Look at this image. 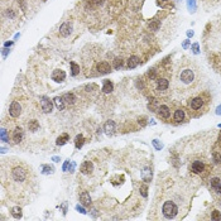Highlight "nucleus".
Instances as JSON below:
<instances>
[{
	"mask_svg": "<svg viewBox=\"0 0 221 221\" xmlns=\"http://www.w3.org/2000/svg\"><path fill=\"white\" fill-rule=\"evenodd\" d=\"M20 111H22V106H20V104L17 102V101H13L12 105H10V108H9V114H10V116L18 118L19 115H20Z\"/></svg>",
	"mask_w": 221,
	"mask_h": 221,
	"instance_id": "obj_4",
	"label": "nucleus"
},
{
	"mask_svg": "<svg viewBox=\"0 0 221 221\" xmlns=\"http://www.w3.org/2000/svg\"><path fill=\"white\" fill-rule=\"evenodd\" d=\"M28 128L30 131H37L38 128H39V123L37 120H30L29 124H28Z\"/></svg>",
	"mask_w": 221,
	"mask_h": 221,
	"instance_id": "obj_24",
	"label": "nucleus"
},
{
	"mask_svg": "<svg viewBox=\"0 0 221 221\" xmlns=\"http://www.w3.org/2000/svg\"><path fill=\"white\" fill-rule=\"evenodd\" d=\"M152 178V171L149 170V168H145L144 172H143V180L144 181H149Z\"/></svg>",
	"mask_w": 221,
	"mask_h": 221,
	"instance_id": "obj_27",
	"label": "nucleus"
},
{
	"mask_svg": "<svg viewBox=\"0 0 221 221\" xmlns=\"http://www.w3.org/2000/svg\"><path fill=\"white\" fill-rule=\"evenodd\" d=\"M97 72L100 73V75H106V73H109L111 71V66H110V63L106 62V61H102L100 63H97Z\"/></svg>",
	"mask_w": 221,
	"mask_h": 221,
	"instance_id": "obj_5",
	"label": "nucleus"
},
{
	"mask_svg": "<svg viewBox=\"0 0 221 221\" xmlns=\"http://www.w3.org/2000/svg\"><path fill=\"white\" fill-rule=\"evenodd\" d=\"M212 220H221V212L214 211L212 212Z\"/></svg>",
	"mask_w": 221,
	"mask_h": 221,
	"instance_id": "obj_32",
	"label": "nucleus"
},
{
	"mask_svg": "<svg viewBox=\"0 0 221 221\" xmlns=\"http://www.w3.org/2000/svg\"><path fill=\"white\" fill-rule=\"evenodd\" d=\"M77 210H78L80 212H82V214H86V212H85V210H83L82 207H80V206H77Z\"/></svg>",
	"mask_w": 221,
	"mask_h": 221,
	"instance_id": "obj_37",
	"label": "nucleus"
},
{
	"mask_svg": "<svg viewBox=\"0 0 221 221\" xmlns=\"http://www.w3.org/2000/svg\"><path fill=\"white\" fill-rule=\"evenodd\" d=\"M173 118H174V120L176 121H182L183 119H185V111L183 110H181V109H178V110H176L174 111V115H173Z\"/></svg>",
	"mask_w": 221,
	"mask_h": 221,
	"instance_id": "obj_21",
	"label": "nucleus"
},
{
	"mask_svg": "<svg viewBox=\"0 0 221 221\" xmlns=\"http://www.w3.org/2000/svg\"><path fill=\"white\" fill-rule=\"evenodd\" d=\"M53 102H55L56 108H57L58 110H63V108H65V102H63V99H62V97H55Z\"/></svg>",
	"mask_w": 221,
	"mask_h": 221,
	"instance_id": "obj_23",
	"label": "nucleus"
},
{
	"mask_svg": "<svg viewBox=\"0 0 221 221\" xmlns=\"http://www.w3.org/2000/svg\"><path fill=\"white\" fill-rule=\"evenodd\" d=\"M71 32H72V25H71L68 22L63 23V24L61 25V28H59V34H61L62 37H68V36L71 34Z\"/></svg>",
	"mask_w": 221,
	"mask_h": 221,
	"instance_id": "obj_9",
	"label": "nucleus"
},
{
	"mask_svg": "<svg viewBox=\"0 0 221 221\" xmlns=\"http://www.w3.org/2000/svg\"><path fill=\"white\" fill-rule=\"evenodd\" d=\"M80 171L83 173V174H90L92 171H93V164L92 162L90 161H86V162H83L80 167Z\"/></svg>",
	"mask_w": 221,
	"mask_h": 221,
	"instance_id": "obj_8",
	"label": "nucleus"
},
{
	"mask_svg": "<svg viewBox=\"0 0 221 221\" xmlns=\"http://www.w3.org/2000/svg\"><path fill=\"white\" fill-rule=\"evenodd\" d=\"M140 191H142V195H143V196L145 197V196H147V186H142Z\"/></svg>",
	"mask_w": 221,
	"mask_h": 221,
	"instance_id": "obj_36",
	"label": "nucleus"
},
{
	"mask_svg": "<svg viewBox=\"0 0 221 221\" xmlns=\"http://www.w3.org/2000/svg\"><path fill=\"white\" fill-rule=\"evenodd\" d=\"M83 143H85V138H83L82 134H78L76 138H75V145H76V148H77V149H81L82 145H83Z\"/></svg>",
	"mask_w": 221,
	"mask_h": 221,
	"instance_id": "obj_20",
	"label": "nucleus"
},
{
	"mask_svg": "<svg viewBox=\"0 0 221 221\" xmlns=\"http://www.w3.org/2000/svg\"><path fill=\"white\" fill-rule=\"evenodd\" d=\"M123 63H124V61H123L121 58L116 57V58L114 59V62H112V65H114V68H116V70L121 68V67H123Z\"/></svg>",
	"mask_w": 221,
	"mask_h": 221,
	"instance_id": "obj_26",
	"label": "nucleus"
},
{
	"mask_svg": "<svg viewBox=\"0 0 221 221\" xmlns=\"http://www.w3.org/2000/svg\"><path fill=\"white\" fill-rule=\"evenodd\" d=\"M104 2L105 0H90V4H92L95 6H100V5L104 4Z\"/></svg>",
	"mask_w": 221,
	"mask_h": 221,
	"instance_id": "obj_30",
	"label": "nucleus"
},
{
	"mask_svg": "<svg viewBox=\"0 0 221 221\" xmlns=\"http://www.w3.org/2000/svg\"><path fill=\"white\" fill-rule=\"evenodd\" d=\"M138 65H139V57H136V56L129 57V59H128V67L129 68H134Z\"/></svg>",
	"mask_w": 221,
	"mask_h": 221,
	"instance_id": "obj_19",
	"label": "nucleus"
},
{
	"mask_svg": "<svg viewBox=\"0 0 221 221\" xmlns=\"http://www.w3.org/2000/svg\"><path fill=\"white\" fill-rule=\"evenodd\" d=\"M211 186L214 187V188H216L217 189V187L220 186V183H221V181H220V178H217V177H215V178H211Z\"/></svg>",
	"mask_w": 221,
	"mask_h": 221,
	"instance_id": "obj_29",
	"label": "nucleus"
},
{
	"mask_svg": "<svg viewBox=\"0 0 221 221\" xmlns=\"http://www.w3.org/2000/svg\"><path fill=\"white\" fill-rule=\"evenodd\" d=\"M52 171H53V168L49 167V166H43V172L44 173H52Z\"/></svg>",
	"mask_w": 221,
	"mask_h": 221,
	"instance_id": "obj_33",
	"label": "nucleus"
},
{
	"mask_svg": "<svg viewBox=\"0 0 221 221\" xmlns=\"http://www.w3.org/2000/svg\"><path fill=\"white\" fill-rule=\"evenodd\" d=\"M217 192H219V193L221 195V183H220V186L217 187Z\"/></svg>",
	"mask_w": 221,
	"mask_h": 221,
	"instance_id": "obj_38",
	"label": "nucleus"
},
{
	"mask_svg": "<svg viewBox=\"0 0 221 221\" xmlns=\"http://www.w3.org/2000/svg\"><path fill=\"white\" fill-rule=\"evenodd\" d=\"M148 76H149V78H155V71L154 70H149V72H148Z\"/></svg>",
	"mask_w": 221,
	"mask_h": 221,
	"instance_id": "obj_35",
	"label": "nucleus"
},
{
	"mask_svg": "<svg viewBox=\"0 0 221 221\" xmlns=\"http://www.w3.org/2000/svg\"><path fill=\"white\" fill-rule=\"evenodd\" d=\"M66 78V72L62 70H55L52 72V80L56 82H62L63 80Z\"/></svg>",
	"mask_w": 221,
	"mask_h": 221,
	"instance_id": "obj_7",
	"label": "nucleus"
},
{
	"mask_svg": "<svg viewBox=\"0 0 221 221\" xmlns=\"http://www.w3.org/2000/svg\"><path fill=\"white\" fill-rule=\"evenodd\" d=\"M80 201H81V204L83 206H90L91 205V197H90V195L87 192H82L80 195Z\"/></svg>",
	"mask_w": 221,
	"mask_h": 221,
	"instance_id": "obj_15",
	"label": "nucleus"
},
{
	"mask_svg": "<svg viewBox=\"0 0 221 221\" xmlns=\"http://www.w3.org/2000/svg\"><path fill=\"white\" fill-rule=\"evenodd\" d=\"M168 86H170V81H168L167 78H159V80L157 81V89L159 90V91L167 90Z\"/></svg>",
	"mask_w": 221,
	"mask_h": 221,
	"instance_id": "obj_14",
	"label": "nucleus"
},
{
	"mask_svg": "<svg viewBox=\"0 0 221 221\" xmlns=\"http://www.w3.org/2000/svg\"><path fill=\"white\" fill-rule=\"evenodd\" d=\"M158 114H159L161 118L168 119L171 116V110H170V108H168L167 105H161V106L158 108Z\"/></svg>",
	"mask_w": 221,
	"mask_h": 221,
	"instance_id": "obj_10",
	"label": "nucleus"
},
{
	"mask_svg": "<svg viewBox=\"0 0 221 221\" xmlns=\"http://www.w3.org/2000/svg\"><path fill=\"white\" fill-rule=\"evenodd\" d=\"M114 90V85H112V82L110 80H105L104 81V87H102V91L105 93H110L111 91Z\"/></svg>",
	"mask_w": 221,
	"mask_h": 221,
	"instance_id": "obj_18",
	"label": "nucleus"
},
{
	"mask_svg": "<svg viewBox=\"0 0 221 221\" xmlns=\"http://www.w3.org/2000/svg\"><path fill=\"white\" fill-rule=\"evenodd\" d=\"M23 138H24V131H23V129L22 128H17L15 130H14V133H13V140L15 142V143H20L23 140Z\"/></svg>",
	"mask_w": 221,
	"mask_h": 221,
	"instance_id": "obj_12",
	"label": "nucleus"
},
{
	"mask_svg": "<svg viewBox=\"0 0 221 221\" xmlns=\"http://www.w3.org/2000/svg\"><path fill=\"white\" fill-rule=\"evenodd\" d=\"M12 176L14 178V181L17 182H23L25 180V177H27V172L23 170V168H20V167H17L13 170L12 172Z\"/></svg>",
	"mask_w": 221,
	"mask_h": 221,
	"instance_id": "obj_3",
	"label": "nucleus"
},
{
	"mask_svg": "<svg viewBox=\"0 0 221 221\" xmlns=\"http://www.w3.org/2000/svg\"><path fill=\"white\" fill-rule=\"evenodd\" d=\"M162 212L167 219H173L178 212V207L172 201H166L162 207Z\"/></svg>",
	"mask_w": 221,
	"mask_h": 221,
	"instance_id": "obj_1",
	"label": "nucleus"
},
{
	"mask_svg": "<svg viewBox=\"0 0 221 221\" xmlns=\"http://www.w3.org/2000/svg\"><path fill=\"white\" fill-rule=\"evenodd\" d=\"M12 215L15 219H20V217H22V210H20V207H13L12 208Z\"/></svg>",
	"mask_w": 221,
	"mask_h": 221,
	"instance_id": "obj_25",
	"label": "nucleus"
},
{
	"mask_svg": "<svg viewBox=\"0 0 221 221\" xmlns=\"http://www.w3.org/2000/svg\"><path fill=\"white\" fill-rule=\"evenodd\" d=\"M6 15H8V18H10V19L15 18V13L13 12V9H6Z\"/></svg>",
	"mask_w": 221,
	"mask_h": 221,
	"instance_id": "obj_31",
	"label": "nucleus"
},
{
	"mask_svg": "<svg viewBox=\"0 0 221 221\" xmlns=\"http://www.w3.org/2000/svg\"><path fill=\"white\" fill-rule=\"evenodd\" d=\"M18 3L20 4V6H22V10H24V12H25V9H27V5H25V0H18Z\"/></svg>",
	"mask_w": 221,
	"mask_h": 221,
	"instance_id": "obj_34",
	"label": "nucleus"
},
{
	"mask_svg": "<svg viewBox=\"0 0 221 221\" xmlns=\"http://www.w3.org/2000/svg\"><path fill=\"white\" fill-rule=\"evenodd\" d=\"M68 139H70L68 134H63V135L58 136V138H57V145H63V144H66V143L68 142Z\"/></svg>",
	"mask_w": 221,
	"mask_h": 221,
	"instance_id": "obj_22",
	"label": "nucleus"
},
{
	"mask_svg": "<svg viewBox=\"0 0 221 221\" xmlns=\"http://www.w3.org/2000/svg\"><path fill=\"white\" fill-rule=\"evenodd\" d=\"M202 105H204L202 97H195L191 100V102H189V108L192 110H198V109L202 108Z\"/></svg>",
	"mask_w": 221,
	"mask_h": 221,
	"instance_id": "obj_11",
	"label": "nucleus"
},
{
	"mask_svg": "<svg viewBox=\"0 0 221 221\" xmlns=\"http://www.w3.org/2000/svg\"><path fill=\"white\" fill-rule=\"evenodd\" d=\"M191 170L193 173H201L204 170H205V164L202 162H200V161H195L191 166Z\"/></svg>",
	"mask_w": 221,
	"mask_h": 221,
	"instance_id": "obj_13",
	"label": "nucleus"
},
{
	"mask_svg": "<svg viewBox=\"0 0 221 221\" xmlns=\"http://www.w3.org/2000/svg\"><path fill=\"white\" fill-rule=\"evenodd\" d=\"M163 2H166V0H163Z\"/></svg>",
	"mask_w": 221,
	"mask_h": 221,
	"instance_id": "obj_39",
	"label": "nucleus"
},
{
	"mask_svg": "<svg viewBox=\"0 0 221 221\" xmlns=\"http://www.w3.org/2000/svg\"><path fill=\"white\" fill-rule=\"evenodd\" d=\"M40 105H42V109H43L44 112H51L52 109H53V104H52V101L46 96L40 97Z\"/></svg>",
	"mask_w": 221,
	"mask_h": 221,
	"instance_id": "obj_6",
	"label": "nucleus"
},
{
	"mask_svg": "<svg viewBox=\"0 0 221 221\" xmlns=\"http://www.w3.org/2000/svg\"><path fill=\"white\" fill-rule=\"evenodd\" d=\"M104 130H105V133H106V134H112L115 131V123L111 121V120L106 121V123H105V125H104Z\"/></svg>",
	"mask_w": 221,
	"mask_h": 221,
	"instance_id": "obj_16",
	"label": "nucleus"
},
{
	"mask_svg": "<svg viewBox=\"0 0 221 221\" xmlns=\"http://www.w3.org/2000/svg\"><path fill=\"white\" fill-rule=\"evenodd\" d=\"M62 99H63V101H65L66 104H68V105H73V104H75V101H76V97H75V95H73V93H65L62 96Z\"/></svg>",
	"mask_w": 221,
	"mask_h": 221,
	"instance_id": "obj_17",
	"label": "nucleus"
},
{
	"mask_svg": "<svg viewBox=\"0 0 221 221\" xmlns=\"http://www.w3.org/2000/svg\"><path fill=\"white\" fill-rule=\"evenodd\" d=\"M71 68H72V75L73 76L78 75V72H80V66L78 65H76L75 62H71Z\"/></svg>",
	"mask_w": 221,
	"mask_h": 221,
	"instance_id": "obj_28",
	"label": "nucleus"
},
{
	"mask_svg": "<svg viewBox=\"0 0 221 221\" xmlns=\"http://www.w3.org/2000/svg\"><path fill=\"white\" fill-rule=\"evenodd\" d=\"M180 81L185 85H191L195 81V71L191 68H185L180 73Z\"/></svg>",
	"mask_w": 221,
	"mask_h": 221,
	"instance_id": "obj_2",
	"label": "nucleus"
}]
</instances>
